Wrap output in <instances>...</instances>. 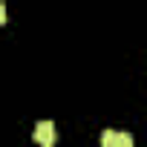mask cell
Segmentation results:
<instances>
[{
  "label": "cell",
  "mask_w": 147,
  "mask_h": 147,
  "mask_svg": "<svg viewBox=\"0 0 147 147\" xmlns=\"http://www.w3.org/2000/svg\"><path fill=\"white\" fill-rule=\"evenodd\" d=\"M3 23H6V6L0 3V26H3Z\"/></svg>",
  "instance_id": "obj_3"
},
{
  "label": "cell",
  "mask_w": 147,
  "mask_h": 147,
  "mask_svg": "<svg viewBox=\"0 0 147 147\" xmlns=\"http://www.w3.org/2000/svg\"><path fill=\"white\" fill-rule=\"evenodd\" d=\"M101 144L104 147H130L133 144V136H127V133H104L101 136Z\"/></svg>",
  "instance_id": "obj_2"
},
{
  "label": "cell",
  "mask_w": 147,
  "mask_h": 147,
  "mask_svg": "<svg viewBox=\"0 0 147 147\" xmlns=\"http://www.w3.org/2000/svg\"><path fill=\"white\" fill-rule=\"evenodd\" d=\"M55 138H58V133H55V124H52V121H40V124L35 127V141H38V144L52 147Z\"/></svg>",
  "instance_id": "obj_1"
}]
</instances>
